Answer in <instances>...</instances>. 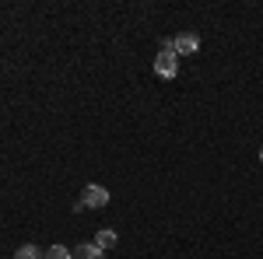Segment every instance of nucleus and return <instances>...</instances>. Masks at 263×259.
<instances>
[{
	"label": "nucleus",
	"mask_w": 263,
	"mask_h": 259,
	"mask_svg": "<svg viewBox=\"0 0 263 259\" xmlns=\"http://www.w3.org/2000/svg\"><path fill=\"white\" fill-rule=\"evenodd\" d=\"M42 259H70V252H67L63 245H49V249L42 252Z\"/></svg>",
	"instance_id": "6"
},
{
	"label": "nucleus",
	"mask_w": 263,
	"mask_h": 259,
	"mask_svg": "<svg viewBox=\"0 0 263 259\" xmlns=\"http://www.w3.org/2000/svg\"><path fill=\"white\" fill-rule=\"evenodd\" d=\"M14 259H39V249L35 245H21L18 252H14Z\"/></svg>",
	"instance_id": "7"
},
{
	"label": "nucleus",
	"mask_w": 263,
	"mask_h": 259,
	"mask_svg": "<svg viewBox=\"0 0 263 259\" xmlns=\"http://www.w3.org/2000/svg\"><path fill=\"white\" fill-rule=\"evenodd\" d=\"M260 161H263V147H260Z\"/></svg>",
	"instance_id": "8"
},
{
	"label": "nucleus",
	"mask_w": 263,
	"mask_h": 259,
	"mask_svg": "<svg viewBox=\"0 0 263 259\" xmlns=\"http://www.w3.org/2000/svg\"><path fill=\"white\" fill-rule=\"evenodd\" d=\"M81 207H95V210H102L105 203H109V189L105 186H95V182H88L81 189V200H78Z\"/></svg>",
	"instance_id": "2"
},
{
	"label": "nucleus",
	"mask_w": 263,
	"mask_h": 259,
	"mask_svg": "<svg viewBox=\"0 0 263 259\" xmlns=\"http://www.w3.org/2000/svg\"><path fill=\"white\" fill-rule=\"evenodd\" d=\"M116 242H120V238H116V231H112V228H102L99 235H95V245H99L102 252H105V249H112Z\"/></svg>",
	"instance_id": "5"
},
{
	"label": "nucleus",
	"mask_w": 263,
	"mask_h": 259,
	"mask_svg": "<svg viewBox=\"0 0 263 259\" xmlns=\"http://www.w3.org/2000/svg\"><path fill=\"white\" fill-rule=\"evenodd\" d=\"M155 74H158V77H165V81H172L176 74H179V56L172 53V42H165L162 53L155 56Z\"/></svg>",
	"instance_id": "1"
},
{
	"label": "nucleus",
	"mask_w": 263,
	"mask_h": 259,
	"mask_svg": "<svg viewBox=\"0 0 263 259\" xmlns=\"http://www.w3.org/2000/svg\"><path fill=\"white\" fill-rule=\"evenodd\" d=\"M70 259H105V252H102L95 242H84L78 249H70Z\"/></svg>",
	"instance_id": "4"
},
{
	"label": "nucleus",
	"mask_w": 263,
	"mask_h": 259,
	"mask_svg": "<svg viewBox=\"0 0 263 259\" xmlns=\"http://www.w3.org/2000/svg\"><path fill=\"white\" fill-rule=\"evenodd\" d=\"M197 49H200V35L197 32H182V35L172 39V53L176 56H193Z\"/></svg>",
	"instance_id": "3"
}]
</instances>
